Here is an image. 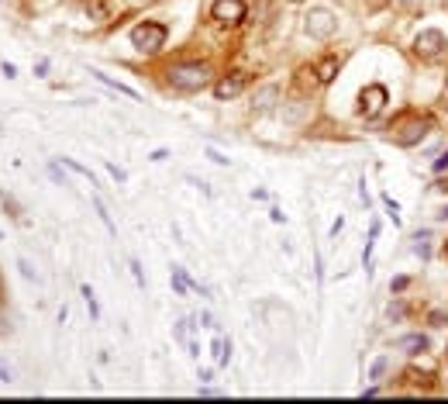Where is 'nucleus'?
<instances>
[{"instance_id": "11", "label": "nucleus", "mask_w": 448, "mask_h": 404, "mask_svg": "<svg viewBox=\"0 0 448 404\" xmlns=\"http://www.w3.org/2000/svg\"><path fill=\"white\" fill-rule=\"evenodd\" d=\"M90 76H97L104 87H111V90H117V94H124V97H131V100H138V90H131V87H124V83H117V80H111L107 73H100V70H90Z\"/></svg>"}, {"instance_id": "3", "label": "nucleus", "mask_w": 448, "mask_h": 404, "mask_svg": "<svg viewBox=\"0 0 448 404\" xmlns=\"http://www.w3.org/2000/svg\"><path fill=\"white\" fill-rule=\"evenodd\" d=\"M166 39H169V32H166V25H159V21H142V25L131 28V45H135L138 52H145V56H155V52L166 45Z\"/></svg>"}, {"instance_id": "28", "label": "nucleus", "mask_w": 448, "mask_h": 404, "mask_svg": "<svg viewBox=\"0 0 448 404\" xmlns=\"http://www.w3.org/2000/svg\"><path fill=\"white\" fill-rule=\"evenodd\" d=\"M0 73H4L8 80H11V76H18V70H14V63H0Z\"/></svg>"}, {"instance_id": "18", "label": "nucleus", "mask_w": 448, "mask_h": 404, "mask_svg": "<svg viewBox=\"0 0 448 404\" xmlns=\"http://www.w3.org/2000/svg\"><path fill=\"white\" fill-rule=\"evenodd\" d=\"M386 370H390V356H379V359L372 363V373H369V380H383V376H386Z\"/></svg>"}, {"instance_id": "13", "label": "nucleus", "mask_w": 448, "mask_h": 404, "mask_svg": "<svg viewBox=\"0 0 448 404\" xmlns=\"http://www.w3.org/2000/svg\"><path fill=\"white\" fill-rule=\"evenodd\" d=\"M214 352H217V366H224V363L232 359V339L217 335V339H214Z\"/></svg>"}, {"instance_id": "12", "label": "nucleus", "mask_w": 448, "mask_h": 404, "mask_svg": "<svg viewBox=\"0 0 448 404\" xmlns=\"http://www.w3.org/2000/svg\"><path fill=\"white\" fill-rule=\"evenodd\" d=\"M396 345H400V349H410V352L417 356V352H427V345H431V342H427V335H403Z\"/></svg>"}, {"instance_id": "30", "label": "nucleus", "mask_w": 448, "mask_h": 404, "mask_svg": "<svg viewBox=\"0 0 448 404\" xmlns=\"http://www.w3.org/2000/svg\"><path fill=\"white\" fill-rule=\"evenodd\" d=\"M207 156H210V159H214V162H217V166H228V159H224V156H221V152H214V149H210V152H207Z\"/></svg>"}, {"instance_id": "29", "label": "nucleus", "mask_w": 448, "mask_h": 404, "mask_svg": "<svg viewBox=\"0 0 448 404\" xmlns=\"http://www.w3.org/2000/svg\"><path fill=\"white\" fill-rule=\"evenodd\" d=\"M400 4H403L410 14H417V11H421V4H417V0H400Z\"/></svg>"}, {"instance_id": "33", "label": "nucleus", "mask_w": 448, "mask_h": 404, "mask_svg": "<svg viewBox=\"0 0 448 404\" xmlns=\"http://www.w3.org/2000/svg\"><path fill=\"white\" fill-rule=\"evenodd\" d=\"M293 4H304V0H293Z\"/></svg>"}, {"instance_id": "10", "label": "nucleus", "mask_w": 448, "mask_h": 404, "mask_svg": "<svg viewBox=\"0 0 448 404\" xmlns=\"http://www.w3.org/2000/svg\"><path fill=\"white\" fill-rule=\"evenodd\" d=\"M314 70H317V80H321V83H331V80L338 76V70H341V59H338V56H324Z\"/></svg>"}, {"instance_id": "32", "label": "nucleus", "mask_w": 448, "mask_h": 404, "mask_svg": "<svg viewBox=\"0 0 448 404\" xmlns=\"http://www.w3.org/2000/svg\"><path fill=\"white\" fill-rule=\"evenodd\" d=\"M441 253H445V259H448V242H445V249H441Z\"/></svg>"}, {"instance_id": "17", "label": "nucleus", "mask_w": 448, "mask_h": 404, "mask_svg": "<svg viewBox=\"0 0 448 404\" xmlns=\"http://www.w3.org/2000/svg\"><path fill=\"white\" fill-rule=\"evenodd\" d=\"M63 162H66V166H69L73 173H80V176H87V180H90V187H97V176L90 173V166H80L76 159H63Z\"/></svg>"}, {"instance_id": "2", "label": "nucleus", "mask_w": 448, "mask_h": 404, "mask_svg": "<svg viewBox=\"0 0 448 404\" xmlns=\"http://www.w3.org/2000/svg\"><path fill=\"white\" fill-rule=\"evenodd\" d=\"M431 128H434V121H431L427 114H407V118L396 121L390 131H393V142H396L400 149H410V145L424 142V138L431 135Z\"/></svg>"}, {"instance_id": "23", "label": "nucleus", "mask_w": 448, "mask_h": 404, "mask_svg": "<svg viewBox=\"0 0 448 404\" xmlns=\"http://www.w3.org/2000/svg\"><path fill=\"white\" fill-rule=\"evenodd\" d=\"M131 273H135L138 287H145V273H142V263H138V259H131Z\"/></svg>"}, {"instance_id": "14", "label": "nucleus", "mask_w": 448, "mask_h": 404, "mask_svg": "<svg viewBox=\"0 0 448 404\" xmlns=\"http://www.w3.org/2000/svg\"><path fill=\"white\" fill-rule=\"evenodd\" d=\"M90 21H107V0H87Z\"/></svg>"}, {"instance_id": "5", "label": "nucleus", "mask_w": 448, "mask_h": 404, "mask_svg": "<svg viewBox=\"0 0 448 404\" xmlns=\"http://www.w3.org/2000/svg\"><path fill=\"white\" fill-rule=\"evenodd\" d=\"M448 52V39L438 32V28H424L417 39H414V56L421 59V63H434V59H441Z\"/></svg>"}, {"instance_id": "24", "label": "nucleus", "mask_w": 448, "mask_h": 404, "mask_svg": "<svg viewBox=\"0 0 448 404\" xmlns=\"http://www.w3.org/2000/svg\"><path fill=\"white\" fill-rule=\"evenodd\" d=\"M407 287H410V280H407V277H396V280L390 284V290H393V294H400V290H407Z\"/></svg>"}, {"instance_id": "19", "label": "nucleus", "mask_w": 448, "mask_h": 404, "mask_svg": "<svg viewBox=\"0 0 448 404\" xmlns=\"http://www.w3.org/2000/svg\"><path fill=\"white\" fill-rule=\"evenodd\" d=\"M80 290H83V301H87V308H90V315H93V318H100V308H97V297H93V290H90V284H83Z\"/></svg>"}, {"instance_id": "9", "label": "nucleus", "mask_w": 448, "mask_h": 404, "mask_svg": "<svg viewBox=\"0 0 448 404\" xmlns=\"http://www.w3.org/2000/svg\"><path fill=\"white\" fill-rule=\"evenodd\" d=\"M317 87H321L317 70H314V66H300V70H297V80H293V94H297V97H307V94H314Z\"/></svg>"}, {"instance_id": "7", "label": "nucleus", "mask_w": 448, "mask_h": 404, "mask_svg": "<svg viewBox=\"0 0 448 404\" xmlns=\"http://www.w3.org/2000/svg\"><path fill=\"white\" fill-rule=\"evenodd\" d=\"M386 104H390V94H386L383 83H369V87L359 94V114H362V118H376Z\"/></svg>"}, {"instance_id": "26", "label": "nucleus", "mask_w": 448, "mask_h": 404, "mask_svg": "<svg viewBox=\"0 0 448 404\" xmlns=\"http://www.w3.org/2000/svg\"><path fill=\"white\" fill-rule=\"evenodd\" d=\"M49 173H52V180H56V183H63V187H69V183H66V176H63V169H59V166H49Z\"/></svg>"}, {"instance_id": "25", "label": "nucleus", "mask_w": 448, "mask_h": 404, "mask_svg": "<svg viewBox=\"0 0 448 404\" xmlns=\"http://www.w3.org/2000/svg\"><path fill=\"white\" fill-rule=\"evenodd\" d=\"M431 325H438V328L448 325V315H445V311H431Z\"/></svg>"}, {"instance_id": "22", "label": "nucleus", "mask_w": 448, "mask_h": 404, "mask_svg": "<svg viewBox=\"0 0 448 404\" xmlns=\"http://www.w3.org/2000/svg\"><path fill=\"white\" fill-rule=\"evenodd\" d=\"M107 173H111V176H114L117 183H124V180H128V173H124L121 166H114V162H107Z\"/></svg>"}, {"instance_id": "31", "label": "nucleus", "mask_w": 448, "mask_h": 404, "mask_svg": "<svg viewBox=\"0 0 448 404\" xmlns=\"http://www.w3.org/2000/svg\"><path fill=\"white\" fill-rule=\"evenodd\" d=\"M438 218H441V222H448V208H441V211H438Z\"/></svg>"}, {"instance_id": "6", "label": "nucleus", "mask_w": 448, "mask_h": 404, "mask_svg": "<svg viewBox=\"0 0 448 404\" xmlns=\"http://www.w3.org/2000/svg\"><path fill=\"white\" fill-rule=\"evenodd\" d=\"M245 14H249V4H245V0H214V4H210V18H214L217 25H224V28L242 25Z\"/></svg>"}, {"instance_id": "15", "label": "nucleus", "mask_w": 448, "mask_h": 404, "mask_svg": "<svg viewBox=\"0 0 448 404\" xmlns=\"http://www.w3.org/2000/svg\"><path fill=\"white\" fill-rule=\"evenodd\" d=\"M172 287H176L179 297L190 290V280H186V270H183V266H172Z\"/></svg>"}, {"instance_id": "20", "label": "nucleus", "mask_w": 448, "mask_h": 404, "mask_svg": "<svg viewBox=\"0 0 448 404\" xmlns=\"http://www.w3.org/2000/svg\"><path fill=\"white\" fill-rule=\"evenodd\" d=\"M93 208H97V215H100V222L107 225V232H114V222H111V215H107V208H104V200H97V197H93Z\"/></svg>"}, {"instance_id": "21", "label": "nucleus", "mask_w": 448, "mask_h": 404, "mask_svg": "<svg viewBox=\"0 0 448 404\" xmlns=\"http://www.w3.org/2000/svg\"><path fill=\"white\" fill-rule=\"evenodd\" d=\"M431 169H434V173H445V169H448V149H445V152L431 162Z\"/></svg>"}, {"instance_id": "1", "label": "nucleus", "mask_w": 448, "mask_h": 404, "mask_svg": "<svg viewBox=\"0 0 448 404\" xmlns=\"http://www.w3.org/2000/svg\"><path fill=\"white\" fill-rule=\"evenodd\" d=\"M169 83L183 94H193V90H203L210 83V70L203 63H179V66H169Z\"/></svg>"}, {"instance_id": "27", "label": "nucleus", "mask_w": 448, "mask_h": 404, "mask_svg": "<svg viewBox=\"0 0 448 404\" xmlns=\"http://www.w3.org/2000/svg\"><path fill=\"white\" fill-rule=\"evenodd\" d=\"M18 266H21V273H25L28 280H35V270H32V263H28V259H18Z\"/></svg>"}, {"instance_id": "4", "label": "nucleus", "mask_w": 448, "mask_h": 404, "mask_svg": "<svg viewBox=\"0 0 448 404\" xmlns=\"http://www.w3.org/2000/svg\"><path fill=\"white\" fill-rule=\"evenodd\" d=\"M304 32H307L311 39H317V42H328V39H335V32H338V18H335L328 8H311V11L304 14Z\"/></svg>"}, {"instance_id": "8", "label": "nucleus", "mask_w": 448, "mask_h": 404, "mask_svg": "<svg viewBox=\"0 0 448 404\" xmlns=\"http://www.w3.org/2000/svg\"><path fill=\"white\" fill-rule=\"evenodd\" d=\"M245 83H249V73H232V76H224V80L214 83V97L217 100H232V97H238L245 90Z\"/></svg>"}, {"instance_id": "16", "label": "nucleus", "mask_w": 448, "mask_h": 404, "mask_svg": "<svg viewBox=\"0 0 448 404\" xmlns=\"http://www.w3.org/2000/svg\"><path fill=\"white\" fill-rule=\"evenodd\" d=\"M273 100H276V87H266V90H259V94H256V100H252V104H256V107H269Z\"/></svg>"}]
</instances>
